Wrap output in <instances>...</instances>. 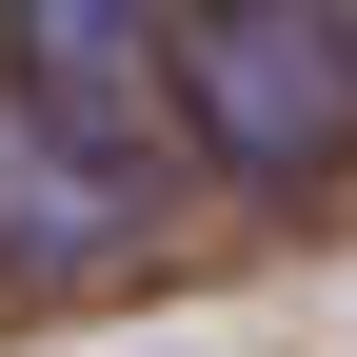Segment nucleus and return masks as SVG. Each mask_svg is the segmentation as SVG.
<instances>
[{
    "label": "nucleus",
    "mask_w": 357,
    "mask_h": 357,
    "mask_svg": "<svg viewBox=\"0 0 357 357\" xmlns=\"http://www.w3.org/2000/svg\"><path fill=\"white\" fill-rule=\"evenodd\" d=\"M178 119L218 178L298 199L357 159V0H199L178 20Z\"/></svg>",
    "instance_id": "nucleus-1"
},
{
    "label": "nucleus",
    "mask_w": 357,
    "mask_h": 357,
    "mask_svg": "<svg viewBox=\"0 0 357 357\" xmlns=\"http://www.w3.org/2000/svg\"><path fill=\"white\" fill-rule=\"evenodd\" d=\"M0 79H20V119L60 159L139 178V139L178 119V20L159 0H0Z\"/></svg>",
    "instance_id": "nucleus-2"
}]
</instances>
